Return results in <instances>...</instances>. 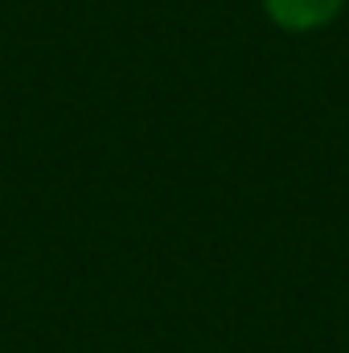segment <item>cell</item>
Segmentation results:
<instances>
[{"label": "cell", "instance_id": "6da1fadb", "mask_svg": "<svg viewBox=\"0 0 349 353\" xmlns=\"http://www.w3.org/2000/svg\"><path fill=\"white\" fill-rule=\"evenodd\" d=\"M263 12L283 33H317L333 25L346 8V0H259Z\"/></svg>", "mask_w": 349, "mask_h": 353}]
</instances>
